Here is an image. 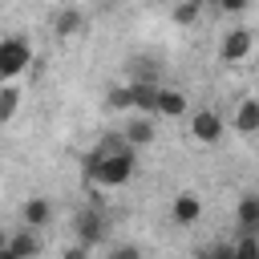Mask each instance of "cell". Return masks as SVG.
<instances>
[{
    "instance_id": "1",
    "label": "cell",
    "mask_w": 259,
    "mask_h": 259,
    "mask_svg": "<svg viewBox=\"0 0 259 259\" xmlns=\"http://www.w3.org/2000/svg\"><path fill=\"white\" fill-rule=\"evenodd\" d=\"M85 178L97 186H125L134 178V146H117V150H89L85 154Z\"/></svg>"
},
{
    "instance_id": "2",
    "label": "cell",
    "mask_w": 259,
    "mask_h": 259,
    "mask_svg": "<svg viewBox=\"0 0 259 259\" xmlns=\"http://www.w3.org/2000/svg\"><path fill=\"white\" fill-rule=\"evenodd\" d=\"M28 65H32V49H28V40H24V36H4V40H0V81L20 77Z\"/></svg>"
},
{
    "instance_id": "3",
    "label": "cell",
    "mask_w": 259,
    "mask_h": 259,
    "mask_svg": "<svg viewBox=\"0 0 259 259\" xmlns=\"http://www.w3.org/2000/svg\"><path fill=\"white\" fill-rule=\"evenodd\" d=\"M251 49H255V32L239 24V28H231V32L219 40V61H223V65H235V61L251 57Z\"/></svg>"
},
{
    "instance_id": "4",
    "label": "cell",
    "mask_w": 259,
    "mask_h": 259,
    "mask_svg": "<svg viewBox=\"0 0 259 259\" xmlns=\"http://www.w3.org/2000/svg\"><path fill=\"white\" fill-rule=\"evenodd\" d=\"M223 117L214 113V109H194L190 113V134H194V142H202V146H214L219 138H223Z\"/></svg>"
},
{
    "instance_id": "5",
    "label": "cell",
    "mask_w": 259,
    "mask_h": 259,
    "mask_svg": "<svg viewBox=\"0 0 259 259\" xmlns=\"http://www.w3.org/2000/svg\"><path fill=\"white\" fill-rule=\"evenodd\" d=\"M170 219H174L178 227H194V223L202 219V198H198L194 190H178L174 202H170Z\"/></svg>"
},
{
    "instance_id": "6",
    "label": "cell",
    "mask_w": 259,
    "mask_h": 259,
    "mask_svg": "<svg viewBox=\"0 0 259 259\" xmlns=\"http://www.w3.org/2000/svg\"><path fill=\"white\" fill-rule=\"evenodd\" d=\"M154 117L158 113H134L130 121H125V130H121V138L138 150V146H150L154 142Z\"/></svg>"
},
{
    "instance_id": "7",
    "label": "cell",
    "mask_w": 259,
    "mask_h": 259,
    "mask_svg": "<svg viewBox=\"0 0 259 259\" xmlns=\"http://www.w3.org/2000/svg\"><path fill=\"white\" fill-rule=\"evenodd\" d=\"M73 227H77V235H81V243H89V247H97V243L105 239V219H101V210H97V206H89V210H81Z\"/></svg>"
},
{
    "instance_id": "8",
    "label": "cell",
    "mask_w": 259,
    "mask_h": 259,
    "mask_svg": "<svg viewBox=\"0 0 259 259\" xmlns=\"http://www.w3.org/2000/svg\"><path fill=\"white\" fill-rule=\"evenodd\" d=\"M190 113V101L182 89H170V85H158V117H186Z\"/></svg>"
},
{
    "instance_id": "9",
    "label": "cell",
    "mask_w": 259,
    "mask_h": 259,
    "mask_svg": "<svg viewBox=\"0 0 259 259\" xmlns=\"http://www.w3.org/2000/svg\"><path fill=\"white\" fill-rule=\"evenodd\" d=\"M24 255H40V239H36V227H24L20 235L8 239V247L0 251V259H24Z\"/></svg>"
},
{
    "instance_id": "10",
    "label": "cell",
    "mask_w": 259,
    "mask_h": 259,
    "mask_svg": "<svg viewBox=\"0 0 259 259\" xmlns=\"http://www.w3.org/2000/svg\"><path fill=\"white\" fill-rule=\"evenodd\" d=\"M20 219H24V227H49V223H53V202H49L45 194H32V198L20 206Z\"/></svg>"
},
{
    "instance_id": "11",
    "label": "cell",
    "mask_w": 259,
    "mask_h": 259,
    "mask_svg": "<svg viewBox=\"0 0 259 259\" xmlns=\"http://www.w3.org/2000/svg\"><path fill=\"white\" fill-rule=\"evenodd\" d=\"M130 97L138 113H158V81H130Z\"/></svg>"
},
{
    "instance_id": "12",
    "label": "cell",
    "mask_w": 259,
    "mask_h": 259,
    "mask_svg": "<svg viewBox=\"0 0 259 259\" xmlns=\"http://www.w3.org/2000/svg\"><path fill=\"white\" fill-rule=\"evenodd\" d=\"M259 130V97H247V101H239V109H235V134H255Z\"/></svg>"
},
{
    "instance_id": "13",
    "label": "cell",
    "mask_w": 259,
    "mask_h": 259,
    "mask_svg": "<svg viewBox=\"0 0 259 259\" xmlns=\"http://www.w3.org/2000/svg\"><path fill=\"white\" fill-rule=\"evenodd\" d=\"M235 219L243 231H259V194H243L235 206Z\"/></svg>"
},
{
    "instance_id": "14",
    "label": "cell",
    "mask_w": 259,
    "mask_h": 259,
    "mask_svg": "<svg viewBox=\"0 0 259 259\" xmlns=\"http://www.w3.org/2000/svg\"><path fill=\"white\" fill-rule=\"evenodd\" d=\"M81 24H85V20H81V12H77V8H61V12H57V20H53V32L65 40V36H77V32H81Z\"/></svg>"
},
{
    "instance_id": "15",
    "label": "cell",
    "mask_w": 259,
    "mask_h": 259,
    "mask_svg": "<svg viewBox=\"0 0 259 259\" xmlns=\"http://www.w3.org/2000/svg\"><path fill=\"white\" fill-rule=\"evenodd\" d=\"M16 109H20V89L12 81H4L0 85V125H8L16 117Z\"/></svg>"
},
{
    "instance_id": "16",
    "label": "cell",
    "mask_w": 259,
    "mask_h": 259,
    "mask_svg": "<svg viewBox=\"0 0 259 259\" xmlns=\"http://www.w3.org/2000/svg\"><path fill=\"white\" fill-rule=\"evenodd\" d=\"M198 12H202V0H178V4H174V24L186 28V24L198 20Z\"/></svg>"
},
{
    "instance_id": "17",
    "label": "cell",
    "mask_w": 259,
    "mask_h": 259,
    "mask_svg": "<svg viewBox=\"0 0 259 259\" xmlns=\"http://www.w3.org/2000/svg\"><path fill=\"white\" fill-rule=\"evenodd\" d=\"M109 109H134L130 85H117V89H109Z\"/></svg>"
},
{
    "instance_id": "18",
    "label": "cell",
    "mask_w": 259,
    "mask_h": 259,
    "mask_svg": "<svg viewBox=\"0 0 259 259\" xmlns=\"http://www.w3.org/2000/svg\"><path fill=\"white\" fill-rule=\"evenodd\" d=\"M231 255H259V239H255V231H247V235L231 247Z\"/></svg>"
},
{
    "instance_id": "19",
    "label": "cell",
    "mask_w": 259,
    "mask_h": 259,
    "mask_svg": "<svg viewBox=\"0 0 259 259\" xmlns=\"http://www.w3.org/2000/svg\"><path fill=\"white\" fill-rule=\"evenodd\" d=\"M247 4H251V0H219V8H223V12H243Z\"/></svg>"
},
{
    "instance_id": "20",
    "label": "cell",
    "mask_w": 259,
    "mask_h": 259,
    "mask_svg": "<svg viewBox=\"0 0 259 259\" xmlns=\"http://www.w3.org/2000/svg\"><path fill=\"white\" fill-rule=\"evenodd\" d=\"M4 247H8V235H4V231H0V251H4Z\"/></svg>"
}]
</instances>
